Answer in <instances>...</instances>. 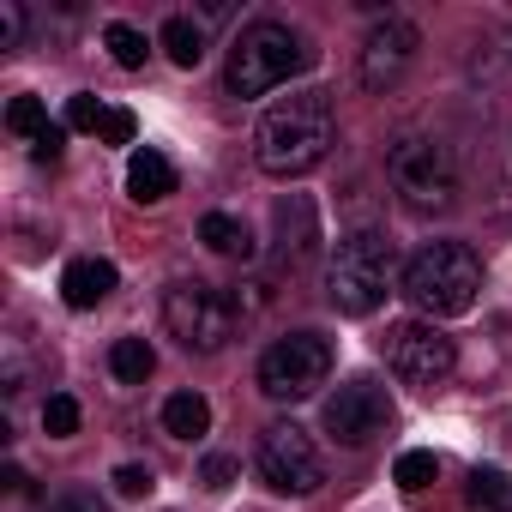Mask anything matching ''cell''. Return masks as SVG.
Segmentation results:
<instances>
[{
    "instance_id": "obj_1",
    "label": "cell",
    "mask_w": 512,
    "mask_h": 512,
    "mask_svg": "<svg viewBox=\"0 0 512 512\" xmlns=\"http://www.w3.org/2000/svg\"><path fill=\"white\" fill-rule=\"evenodd\" d=\"M338 139V115H332V97L326 91H296L284 103L266 109L260 133H253V157L272 181H296V175H314L326 163Z\"/></svg>"
},
{
    "instance_id": "obj_2",
    "label": "cell",
    "mask_w": 512,
    "mask_h": 512,
    "mask_svg": "<svg viewBox=\"0 0 512 512\" xmlns=\"http://www.w3.org/2000/svg\"><path fill=\"white\" fill-rule=\"evenodd\" d=\"M308 67H314V43H308L296 25H284V19H260V25H247V31L235 37L229 67H223V85H229V97L253 103V97L290 85V79L308 73Z\"/></svg>"
},
{
    "instance_id": "obj_3",
    "label": "cell",
    "mask_w": 512,
    "mask_h": 512,
    "mask_svg": "<svg viewBox=\"0 0 512 512\" xmlns=\"http://www.w3.org/2000/svg\"><path fill=\"white\" fill-rule=\"evenodd\" d=\"M476 290H482V260L464 241H428L422 253H410V266H404V296L428 320L470 314Z\"/></svg>"
},
{
    "instance_id": "obj_4",
    "label": "cell",
    "mask_w": 512,
    "mask_h": 512,
    "mask_svg": "<svg viewBox=\"0 0 512 512\" xmlns=\"http://www.w3.org/2000/svg\"><path fill=\"white\" fill-rule=\"evenodd\" d=\"M386 296H392V241L374 229L344 235L326 266V302L350 320H368Z\"/></svg>"
},
{
    "instance_id": "obj_5",
    "label": "cell",
    "mask_w": 512,
    "mask_h": 512,
    "mask_svg": "<svg viewBox=\"0 0 512 512\" xmlns=\"http://www.w3.org/2000/svg\"><path fill=\"white\" fill-rule=\"evenodd\" d=\"M386 181L392 193L416 211V217H434V211H452L458 205V169H452V151L428 133H404L392 139L386 151Z\"/></svg>"
},
{
    "instance_id": "obj_6",
    "label": "cell",
    "mask_w": 512,
    "mask_h": 512,
    "mask_svg": "<svg viewBox=\"0 0 512 512\" xmlns=\"http://www.w3.org/2000/svg\"><path fill=\"white\" fill-rule=\"evenodd\" d=\"M235 320H241V308H235L217 284L181 278V284L163 290V326H169V338H175L181 350H193V356H217V350L235 338Z\"/></svg>"
},
{
    "instance_id": "obj_7",
    "label": "cell",
    "mask_w": 512,
    "mask_h": 512,
    "mask_svg": "<svg viewBox=\"0 0 512 512\" xmlns=\"http://www.w3.org/2000/svg\"><path fill=\"white\" fill-rule=\"evenodd\" d=\"M332 380V338L320 332H290L260 356V392L272 404H302Z\"/></svg>"
},
{
    "instance_id": "obj_8",
    "label": "cell",
    "mask_w": 512,
    "mask_h": 512,
    "mask_svg": "<svg viewBox=\"0 0 512 512\" xmlns=\"http://www.w3.org/2000/svg\"><path fill=\"white\" fill-rule=\"evenodd\" d=\"M260 476L278 494H314L326 482V458H320V446H314L308 428L272 422V428H260Z\"/></svg>"
},
{
    "instance_id": "obj_9",
    "label": "cell",
    "mask_w": 512,
    "mask_h": 512,
    "mask_svg": "<svg viewBox=\"0 0 512 512\" xmlns=\"http://www.w3.org/2000/svg\"><path fill=\"white\" fill-rule=\"evenodd\" d=\"M386 362L398 368V380L434 392V386L458 368V350H452V338H446L434 320H404V326L386 332Z\"/></svg>"
},
{
    "instance_id": "obj_10",
    "label": "cell",
    "mask_w": 512,
    "mask_h": 512,
    "mask_svg": "<svg viewBox=\"0 0 512 512\" xmlns=\"http://www.w3.org/2000/svg\"><path fill=\"white\" fill-rule=\"evenodd\" d=\"M386 428H392V398H386L380 380L356 374V380H344V386L326 398V434H332L338 446H374Z\"/></svg>"
},
{
    "instance_id": "obj_11",
    "label": "cell",
    "mask_w": 512,
    "mask_h": 512,
    "mask_svg": "<svg viewBox=\"0 0 512 512\" xmlns=\"http://www.w3.org/2000/svg\"><path fill=\"white\" fill-rule=\"evenodd\" d=\"M416 49H422V31H416L410 19L386 13V19L368 31V43H362V85H368V91H386V85H398V79L410 73Z\"/></svg>"
},
{
    "instance_id": "obj_12",
    "label": "cell",
    "mask_w": 512,
    "mask_h": 512,
    "mask_svg": "<svg viewBox=\"0 0 512 512\" xmlns=\"http://www.w3.org/2000/svg\"><path fill=\"white\" fill-rule=\"evenodd\" d=\"M314 241H320V223H314V205H308L302 193H290V199H278V253H284V266H296V260H308V253H314Z\"/></svg>"
},
{
    "instance_id": "obj_13",
    "label": "cell",
    "mask_w": 512,
    "mask_h": 512,
    "mask_svg": "<svg viewBox=\"0 0 512 512\" xmlns=\"http://www.w3.org/2000/svg\"><path fill=\"white\" fill-rule=\"evenodd\" d=\"M109 290H115V266L109 260H73L67 272H61V296H67V308H97V302H109Z\"/></svg>"
},
{
    "instance_id": "obj_14",
    "label": "cell",
    "mask_w": 512,
    "mask_h": 512,
    "mask_svg": "<svg viewBox=\"0 0 512 512\" xmlns=\"http://www.w3.org/2000/svg\"><path fill=\"white\" fill-rule=\"evenodd\" d=\"M127 193L139 199V205H157V199H169L175 193V163L163 157V151H133V163H127Z\"/></svg>"
},
{
    "instance_id": "obj_15",
    "label": "cell",
    "mask_w": 512,
    "mask_h": 512,
    "mask_svg": "<svg viewBox=\"0 0 512 512\" xmlns=\"http://www.w3.org/2000/svg\"><path fill=\"white\" fill-rule=\"evenodd\" d=\"M199 241L217 253V260H253V229L229 211H205L199 217Z\"/></svg>"
},
{
    "instance_id": "obj_16",
    "label": "cell",
    "mask_w": 512,
    "mask_h": 512,
    "mask_svg": "<svg viewBox=\"0 0 512 512\" xmlns=\"http://www.w3.org/2000/svg\"><path fill=\"white\" fill-rule=\"evenodd\" d=\"M163 434L175 440H205L211 434V404L199 392H169L163 398Z\"/></svg>"
},
{
    "instance_id": "obj_17",
    "label": "cell",
    "mask_w": 512,
    "mask_h": 512,
    "mask_svg": "<svg viewBox=\"0 0 512 512\" xmlns=\"http://www.w3.org/2000/svg\"><path fill=\"white\" fill-rule=\"evenodd\" d=\"M464 506H470V512H512V470L476 464L470 482H464Z\"/></svg>"
},
{
    "instance_id": "obj_18",
    "label": "cell",
    "mask_w": 512,
    "mask_h": 512,
    "mask_svg": "<svg viewBox=\"0 0 512 512\" xmlns=\"http://www.w3.org/2000/svg\"><path fill=\"white\" fill-rule=\"evenodd\" d=\"M109 374H115L121 386H145V380L157 374V350H151L145 338H115V350H109Z\"/></svg>"
},
{
    "instance_id": "obj_19",
    "label": "cell",
    "mask_w": 512,
    "mask_h": 512,
    "mask_svg": "<svg viewBox=\"0 0 512 512\" xmlns=\"http://www.w3.org/2000/svg\"><path fill=\"white\" fill-rule=\"evenodd\" d=\"M157 43L169 49V61H175L181 73H193V67L205 61V25H193V19H169Z\"/></svg>"
},
{
    "instance_id": "obj_20",
    "label": "cell",
    "mask_w": 512,
    "mask_h": 512,
    "mask_svg": "<svg viewBox=\"0 0 512 512\" xmlns=\"http://www.w3.org/2000/svg\"><path fill=\"white\" fill-rule=\"evenodd\" d=\"M7 127H13L19 139H31V145H37V139H43V133H49L55 121H49L43 97H31V91H25V97H13V103H7Z\"/></svg>"
},
{
    "instance_id": "obj_21",
    "label": "cell",
    "mask_w": 512,
    "mask_h": 512,
    "mask_svg": "<svg viewBox=\"0 0 512 512\" xmlns=\"http://www.w3.org/2000/svg\"><path fill=\"white\" fill-rule=\"evenodd\" d=\"M103 43H109V55H115V67H145V55H151V43H145V31H133V25H109L103 31Z\"/></svg>"
},
{
    "instance_id": "obj_22",
    "label": "cell",
    "mask_w": 512,
    "mask_h": 512,
    "mask_svg": "<svg viewBox=\"0 0 512 512\" xmlns=\"http://www.w3.org/2000/svg\"><path fill=\"white\" fill-rule=\"evenodd\" d=\"M43 434H49V440H73V434H79V398L55 392V398L43 404Z\"/></svg>"
},
{
    "instance_id": "obj_23",
    "label": "cell",
    "mask_w": 512,
    "mask_h": 512,
    "mask_svg": "<svg viewBox=\"0 0 512 512\" xmlns=\"http://www.w3.org/2000/svg\"><path fill=\"white\" fill-rule=\"evenodd\" d=\"M434 476H440V458H434V452H404V458L392 464V482H398V488H410V494H416V488H428Z\"/></svg>"
},
{
    "instance_id": "obj_24",
    "label": "cell",
    "mask_w": 512,
    "mask_h": 512,
    "mask_svg": "<svg viewBox=\"0 0 512 512\" xmlns=\"http://www.w3.org/2000/svg\"><path fill=\"white\" fill-rule=\"evenodd\" d=\"M109 482H115V494H121V500H145V494L157 488V470H151V464H115V476H109Z\"/></svg>"
},
{
    "instance_id": "obj_25",
    "label": "cell",
    "mask_w": 512,
    "mask_h": 512,
    "mask_svg": "<svg viewBox=\"0 0 512 512\" xmlns=\"http://www.w3.org/2000/svg\"><path fill=\"white\" fill-rule=\"evenodd\" d=\"M103 115H109V109H103L91 91H73V97H67V127H79V133H97V127H103Z\"/></svg>"
},
{
    "instance_id": "obj_26",
    "label": "cell",
    "mask_w": 512,
    "mask_h": 512,
    "mask_svg": "<svg viewBox=\"0 0 512 512\" xmlns=\"http://www.w3.org/2000/svg\"><path fill=\"white\" fill-rule=\"evenodd\" d=\"M235 476H241V464H235V458H229V452H211V458H205V464H199V482H205V488H211V494H223V488H229V482H235Z\"/></svg>"
},
{
    "instance_id": "obj_27",
    "label": "cell",
    "mask_w": 512,
    "mask_h": 512,
    "mask_svg": "<svg viewBox=\"0 0 512 512\" xmlns=\"http://www.w3.org/2000/svg\"><path fill=\"white\" fill-rule=\"evenodd\" d=\"M97 133H103V145H133V133H139V121H133V109H109Z\"/></svg>"
},
{
    "instance_id": "obj_28",
    "label": "cell",
    "mask_w": 512,
    "mask_h": 512,
    "mask_svg": "<svg viewBox=\"0 0 512 512\" xmlns=\"http://www.w3.org/2000/svg\"><path fill=\"white\" fill-rule=\"evenodd\" d=\"M49 512H109V506H103L91 488H67V494H55V500H49Z\"/></svg>"
},
{
    "instance_id": "obj_29",
    "label": "cell",
    "mask_w": 512,
    "mask_h": 512,
    "mask_svg": "<svg viewBox=\"0 0 512 512\" xmlns=\"http://www.w3.org/2000/svg\"><path fill=\"white\" fill-rule=\"evenodd\" d=\"M19 31H25V7L19 0H0V49H19Z\"/></svg>"
},
{
    "instance_id": "obj_30",
    "label": "cell",
    "mask_w": 512,
    "mask_h": 512,
    "mask_svg": "<svg viewBox=\"0 0 512 512\" xmlns=\"http://www.w3.org/2000/svg\"><path fill=\"white\" fill-rule=\"evenodd\" d=\"M61 145H67V127H49L37 139V163H61Z\"/></svg>"
},
{
    "instance_id": "obj_31",
    "label": "cell",
    "mask_w": 512,
    "mask_h": 512,
    "mask_svg": "<svg viewBox=\"0 0 512 512\" xmlns=\"http://www.w3.org/2000/svg\"><path fill=\"white\" fill-rule=\"evenodd\" d=\"M0 482H7V494H31V476H25L19 464H7V470H0Z\"/></svg>"
}]
</instances>
